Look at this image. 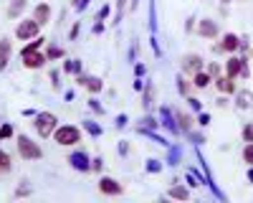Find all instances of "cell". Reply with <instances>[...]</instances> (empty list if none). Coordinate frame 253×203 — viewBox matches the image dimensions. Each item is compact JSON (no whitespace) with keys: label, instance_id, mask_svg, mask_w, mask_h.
Returning <instances> with one entry per match:
<instances>
[{"label":"cell","instance_id":"obj_21","mask_svg":"<svg viewBox=\"0 0 253 203\" xmlns=\"http://www.w3.org/2000/svg\"><path fill=\"white\" fill-rule=\"evenodd\" d=\"M177 162H180V148L172 145V148H170V160H167V165H177Z\"/></svg>","mask_w":253,"mask_h":203},{"label":"cell","instance_id":"obj_42","mask_svg":"<svg viewBox=\"0 0 253 203\" xmlns=\"http://www.w3.org/2000/svg\"><path fill=\"white\" fill-rule=\"evenodd\" d=\"M126 150H129V148H126V142H119V152L126 155Z\"/></svg>","mask_w":253,"mask_h":203},{"label":"cell","instance_id":"obj_36","mask_svg":"<svg viewBox=\"0 0 253 203\" xmlns=\"http://www.w3.org/2000/svg\"><path fill=\"white\" fill-rule=\"evenodd\" d=\"M248 74H251V69H248L246 61H243V64H241V76H243V79H248Z\"/></svg>","mask_w":253,"mask_h":203},{"label":"cell","instance_id":"obj_23","mask_svg":"<svg viewBox=\"0 0 253 203\" xmlns=\"http://www.w3.org/2000/svg\"><path fill=\"white\" fill-rule=\"evenodd\" d=\"M177 122H180L177 127H180L182 132H187V130H190V122H193V119H190L187 114H177Z\"/></svg>","mask_w":253,"mask_h":203},{"label":"cell","instance_id":"obj_11","mask_svg":"<svg viewBox=\"0 0 253 203\" xmlns=\"http://www.w3.org/2000/svg\"><path fill=\"white\" fill-rule=\"evenodd\" d=\"M198 33H200V36H208V38H213V36H218V26L213 23V20H200Z\"/></svg>","mask_w":253,"mask_h":203},{"label":"cell","instance_id":"obj_5","mask_svg":"<svg viewBox=\"0 0 253 203\" xmlns=\"http://www.w3.org/2000/svg\"><path fill=\"white\" fill-rule=\"evenodd\" d=\"M38 31H41V23H38L36 18H33V20H20L18 28H15V36H18L20 41H26V38H36Z\"/></svg>","mask_w":253,"mask_h":203},{"label":"cell","instance_id":"obj_10","mask_svg":"<svg viewBox=\"0 0 253 203\" xmlns=\"http://www.w3.org/2000/svg\"><path fill=\"white\" fill-rule=\"evenodd\" d=\"M160 117H162V125H165L167 130H170V132H177V130H180V127L175 125V114H172L170 109H167V107H162V109H160Z\"/></svg>","mask_w":253,"mask_h":203},{"label":"cell","instance_id":"obj_25","mask_svg":"<svg viewBox=\"0 0 253 203\" xmlns=\"http://www.w3.org/2000/svg\"><path fill=\"white\" fill-rule=\"evenodd\" d=\"M147 170H150V173H160V170H162L160 160H150V162H147Z\"/></svg>","mask_w":253,"mask_h":203},{"label":"cell","instance_id":"obj_26","mask_svg":"<svg viewBox=\"0 0 253 203\" xmlns=\"http://www.w3.org/2000/svg\"><path fill=\"white\" fill-rule=\"evenodd\" d=\"M26 5V0H13V8H10V15H18L20 13V8Z\"/></svg>","mask_w":253,"mask_h":203},{"label":"cell","instance_id":"obj_40","mask_svg":"<svg viewBox=\"0 0 253 203\" xmlns=\"http://www.w3.org/2000/svg\"><path fill=\"white\" fill-rule=\"evenodd\" d=\"M190 102V107H193V109H200V99H187Z\"/></svg>","mask_w":253,"mask_h":203},{"label":"cell","instance_id":"obj_2","mask_svg":"<svg viewBox=\"0 0 253 203\" xmlns=\"http://www.w3.org/2000/svg\"><path fill=\"white\" fill-rule=\"evenodd\" d=\"M18 152H20V157H26V160H38V157H43V150H41L36 142H33L31 137H26V135L18 137Z\"/></svg>","mask_w":253,"mask_h":203},{"label":"cell","instance_id":"obj_37","mask_svg":"<svg viewBox=\"0 0 253 203\" xmlns=\"http://www.w3.org/2000/svg\"><path fill=\"white\" fill-rule=\"evenodd\" d=\"M89 104H91V109H94V112H104V109H101V104H99V102H96V99H91V102H89Z\"/></svg>","mask_w":253,"mask_h":203},{"label":"cell","instance_id":"obj_33","mask_svg":"<svg viewBox=\"0 0 253 203\" xmlns=\"http://www.w3.org/2000/svg\"><path fill=\"white\" fill-rule=\"evenodd\" d=\"M86 130H89L91 135H101V127H99V125H94V122H86Z\"/></svg>","mask_w":253,"mask_h":203},{"label":"cell","instance_id":"obj_31","mask_svg":"<svg viewBox=\"0 0 253 203\" xmlns=\"http://www.w3.org/2000/svg\"><path fill=\"white\" fill-rule=\"evenodd\" d=\"M124 8H126V0H117V10H119L117 20H122V15H124Z\"/></svg>","mask_w":253,"mask_h":203},{"label":"cell","instance_id":"obj_45","mask_svg":"<svg viewBox=\"0 0 253 203\" xmlns=\"http://www.w3.org/2000/svg\"><path fill=\"white\" fill-rule=\"evenodd\" d=\"M137 3H139V0H132V8H137Z\"/></svg>","mask_w":253,"mask_h":203},{"label":"cell","instance_id":"obj_29","mask_svg":"<svg viewBox=\"0 0 253 203\" xmlns=\"http://www.w3.org/2000/svg\"><path fill=\"white\" fill-rule=\"evenodd\" d=\"M10 135H13V127H10V125L0 127V140H5V137H10Z\"/></svg>","mask_w":253,"mask_h":203},{"label":"cell","instance_id":"obj_6","mask_svg":"<svg viewBox=\"0 0 253 203\" xmlns=\"http://www.w3.org/2000/svg\"><path fill=\"white\" fill-rule=\"evenodd\" d=\"M69 162L76 168V170H81V173H86V170H91V160L86 157V152H74L71 157H69Z\"/></svg>","mask_w":253,"mask_h":203},{"label":"cell","instance_id":"obj_16","mask_svg":"<svg viewBox=\"0 0 253 203\" xmlns=\"http://www.w3.org/2000/svg\"><path fill=\"white\" fill-rule=\"evenodd\" d=\"M215 84H218V89H220V92H228V94H233V92H236V84H233V79H228V76L218 79Z\"/></svg>","mask_w":253,"mask_h":203},{"label":"cell","instance_id":"obj_3","mask_svg":"<svg viewBox=\"0 0 253 203\" xmlns=\"http://www.w3.org/2000/svg\"><path fill=\"white\" fill-rule=\"evenodd\" d=\"M36 132H38L41 137L53 135V132H56V117H53L51 112H41V114H36Z\"/></svg>","mask_w":253,"mask_h":203},{"label":"cell","instance_id":"obj_1","mask_svg":"<svg viewBox=\"0 0 253 203\" xmlns=\"http://www.w3.org/2000/svg\"><path fill=\"white\" fill-rule=\"evenodd\" d=\"M43 46V38H36L33 44H28L23 49V53H20V58H23V64L28 69H38V66H43V61H48L43 53H38V49Z\"/></svg>","mask_w":253,"mask_h":203},{"label":"cell","instance_id":"obj_35","mask_svg":"<svg viewBox=\"0 0 253 203\" xmlns=\"http://www.w3.org/2000/svg\"><path fill=\"white\" fill-rule=\"evenodd\" d=\"M104 18H109V5H104V8L99 10V15H96V20H104Z\"/></svg>","mask_w":253,"mask_h":203},{"label":"cell","instance_id":"obj_17","mask_svg":"<svg viewBox=\"0 0 253 203\" xmlns=\"http://www.w3.org/2000/svg\"><path fill=\"white\" fill-rule=\"evenodd\" d=\"M167 196H170V198H180V201H187V188H182V186H175V188H170V191H167Z\"/></svg>","mask_w":253,"mask_h":203},{"label":"cell","instance_id":"obj_13","mask_svg":"<svg viewBox=\"0 0 253 203\" xmlns=\"http://www.w3.org/2000/svg\"><path fill=\"white\" fill-rule=\"evenodd\" d=\"M241 46V38L236 36V33H228L225 38H223V44H220V51H236Z\"/></svg>","mask_w":253,"mask_h":203},{"label":"cell","instance_id":"obj_18","mask_svg":"<svg viewBox=\"0 0 253 203\" xmlns=\"http://www.w3.org/2000/svg\"><path fill=\"white\" fill-rule=\"evenodd\" d=\"M208 81H210V74H203V71H198V74H195V87L205 89V87H208Z\"/></svg>","mask_w":253,"mask_h":203},{"label":"cell","instance_id":"obj_19","mask_svg":"<svg viewBox=\"0 0 253 203\" xmlns=\"http://www.w3.org/2000/svg\"><path fill=\"white\" fill-rule=\"evenodd\" d=\"M8 170H10V157H8V152L0 150V173H8Z\"/></svg>","mask_w":253,"mask_h":203},{"label":"cell","instance_id":"obj_4","mask_svg":"<svg viewBox=\"0 0 253 203\" xmlns=\"http://www.w3.org/2000/svg\"><path fill=\"white\" fill-rule=\"evenodd\" d=\"M53 137H56L58 145H76V142L81 140V132L69 125V127H58V130L53 132Z\"/></svg>","mask_w":253,"mask_h":203},{"label":"cell","instance_id":"obj_30","mask_svg":"<svg viewBox=\"0 0 253 203\" xmlns=\"http://www.w3.org/2000/svg\"><path fill=\"white\" fill-rule=\"evenodd\" d=\"M89 3H91V0H74V10H84Z\"/></svg>","mask_w":253,"mask_h":203},{"label":"cell","instance_id":"obj_9","mask_svg":"<svg viewBox=\"0 0 253 203\" xmlns=\"http://www.w3.org/2000/svg\"><path fill=\"white\" fill-rule=\"evenodd\" d=\"M182 66H185V71H195V74H198V71L203 69V58L195 56V53H190V56H185Z\"/></svg>","mask_w":253,"mask_h":203},{"label":"cell","instance_id":"obj_12","mask_svg":"<svg viewBox=\"0 0 253 203\" xmlns=\"http://www.w3.org/2000/svg\"><path fill=\"white\" fill-rule=\"evenodd\" d=\"M8 61H10V41L3 38V41H0V71L5 69Z\"/></svg>","mask_w":253,"mask_h":203},{"label":"cell","instance_id":"obj_32","mask_svg":"<svg viewBox=\"0 0 253 203\" xmlns=\"http://www.w3.org/2000/svg\"><path fill=\"white\" fill-rule=\"evenodd\" d=\"M177 89H180V94H182V97L187 94V84H185V79H182V76H177Z\"/></svg>","mask_w":253,"mask_h":203},{"label":"cell","instance_id":"obj_28","mask_svg":"<svg viewBox=\"0 0 253 203\" xmlns=\"http://www.w3.org/2000/svg\"><path fill=\"white\" fill-rule=\"evenodd\" d=\"M61 56H63V51H61V49H56V46H51V49H48V53H46V58H61Z\"/></svg>","mask_w":253,"mask_h":203},{"label":"cell","instance_id":"obj_8","mask_svg":"<svg viewBox=\"0 0 253 203\" xmlns=\"http://www.w3.org/2000/svg\"><path fill=\"white\" fill-rule=\"evenodd\" d=\"M79 84H81V87H86V89H89V92H94V94H96V92H101V87H104L99 76H79Z\"/></svg>","mask_w":253,"mask_h":203},{"label":"cell","instance_id":"obj_14","mask_svg":"<svg viewBox=\"0 0 253 203\" xmlns=\"http://www.w3.org/2000/svg\"><path fill=\"white\" fill-rule=\"evenodd\" d=\"M241 64H243V58H228V64H225V76L233 79L236 74H241Z\"/></svg>","mask_w":253,"mask_h":203},{"label":"cell","instance_id":"obj_39","mask_svg":"<svg viewBox=\"0 0 253 203\" xmlns=\"http://www.w3.org/2000/svg\"><path fill=\"white\" fill-rule=\"evenodd\" d=\"M124 125H126V117L119 114V117H117V127H124Z\"/></svg>","mask_w":253,"mask_h":203},{"label":"cell","instance_id":"obj_41","mask_svg":"<svg viewBox=\"0 0 253 203\" xmlns=\"http://www.w3.org/2000/svg\"><path fill=\"white\" fill-rule=\"evenodd\" d=\"M91 168H94V170H101V160H99V157L91 160Z\"/></svg>","mask_w":253,"mask_h":203},{"label":"cell","instance_id":"obj_7","mask_svg":"<svg viewBox=\"0 0 253 203\" xmlns=\"http://www.w3.org/2000/svg\"><path fill=\"white\" fill-rule=\"evenodd\" d=\"M99 191L107 193V196H119L122 193V186H119L114 178H101L99 180Z\"/></svg>","mask_w":253,"mask_h":203},{"label":"cell","instance_id":"obj_44","mask_svg":"<svg viewBox=\"0 0 253 203\" xmlns=\"http://www.w3.org/2000/svg\"><path fill=\"white\" fill-rule=\"evenodd\" d=\"M248 180H251V183H253V168H251V170H248Z\"/></svg>","mask_w":253,"mask_h":203},{"label":"cell","instance_id":"obj_20","mask_svg":"<svg viewBox=\"0 0 253 203\" xmlns=\"http://www.w3.org/2000/svg\"><path fill=\"white\" fill-rule=\"evenodd\" d=\"M63 69H66L69 74H79V71H81V61H76V58H74V61H66V64H63Z\"/></svg>","mask_w":253,"mask_h":203},{"label":"cell","instance_id":"obj_22","mask_svg":"<svg viewBox=\"0 0 253 203\" xmlns=\"http://www.w3.org/2000/svg\"><path fill=\"white\" fill-rule=\"evenodd\" d=\"M251 104V92H238V107L246 109Z\"/></svg>","mask_w":253,"mask_h":203},{"label":"cell","instance_id":"obj_27","mask_svg":"<svg viewBox=\"0 0 253 203\" xmlns=\"http://www.w3.org/2000/svg\"><path fill=\"white\" fill-rule=\"evenodd\" d=\"M243 160L253 165V145H246V150H243Z\"/></svg>","mask_w":253,"mask_h":203},{"label":"cell","instance_id":"obj_24","mask_svg":"<svg viewBox=\"0 0 253 203\" xmlns=\"http://www.w3.org/2000/svg\"><path fill=\"white\" fill-rule=\"evenodd\" d=\"M150 28H157V13H155V0H150Z\"/></svg>","mask_w":253,"mask_h":203},{"label":"cell","instance_id":"obj_34","mask_svg":"<svg viewBox=\"0 0 253 203\" xmlns=\"http://www.w3.org/2000/svg\"><path fill=\"white\" fill-rule=\"evenodd\" d=\"M243 140L246 142H253V127H243Z\"/></svg>","mask_w":253,"mask_h":203},{"label":"cell","instance_id":"obj_38","mask_svg":"<svg viewBox=\"0 0 253 203\" xmlns=\"http://www.w3.org/2000/svg\"><path fill=\"white\" fill-rule=\"evenodd\" d=\"M198 122H200L203 127H208V122H210V114H200V119H198Z\"/></svg>","mask_w":253,"mask_h":203},{"label":"cell","instance_id":"obj_15","mask_svg":"<svg viewBox=\"0 0 253 203\" xmlns=\"http://www.w3.org/2000/svg\"><path fill=\"white\" fill-rule=\"evenodd\" d=\"M48 18H51V8H48L46 3L36 8V20H38L41 26H46V20H48Z\"/></svg>","mask_w":253,"mask_h":203},{"label":"cell","instance_id":"obj_43","mask_svg":"<svg viewBox=\"0 0 253 203\" xmlns=\"http://www.w3.org/2000/svg\"><path fill=\"white\" fill-rule=\"evenodd\" d=\"M101 31H104V23H101V20H99V23L94 26V33H101Z\"/></svg>","mask_w":253,"mask_h":203}]
</instances>
